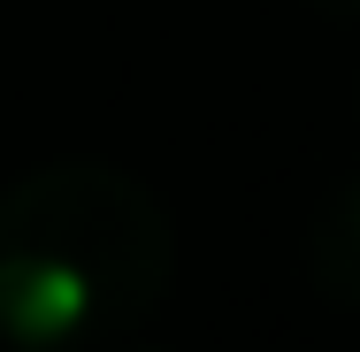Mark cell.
I'll return each mask as SVG.
<instances>
[{
  "mask_svg": "<svg viewBox=\"0 0 360 352\" xmlns=\"http://www.w3.org/2000/svg\"><path fill=\"white\" fill-rule=\"evenodd\" d=\"M176 276V222L115 161H46L0 192V330L84 345L131 330Z\"/></svg>",
  "mask_w": 360,
  "mask_h": 352,
  "instance_id": "1",
  "label": "cell"
},
{
  "mask_svg": "<svg viewBox=\"0 0 360 352\" xmlns=\"http://www.w3.org/2000/svg\"><path fill=\"white\" fill-rule=\"evenodd\" d=\"M307 283L330 306L360 314V176L338 184L322 200V214H314V230H307Z\"/></svg>",
  "mask_w": 360,
  "mask_h": 352,
  "instance_id": "2",
  "label": "cell"
},
{
  "mask_svg": "<svg viewBox=\"0 0 360 352\" xmlns=\"http://www.w3.org/2000/svg\"><path fill=\"white\" fill-rule=\"evenodd\" d=\"M314 8H330V15H360V0H314Z\"/></svg>",
  "mask_w": 360,
  "mask_h": 352,
  "instance_id": "3",
  "label": "cell"
}]
</instances>
